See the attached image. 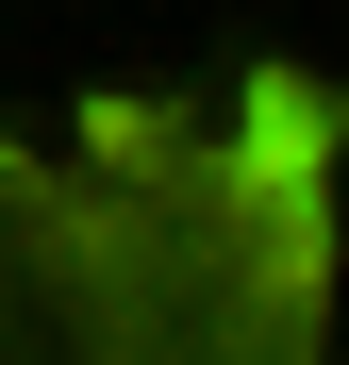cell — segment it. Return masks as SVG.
Segmentation results:
<instances>
[]
</instances>
